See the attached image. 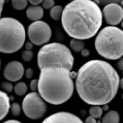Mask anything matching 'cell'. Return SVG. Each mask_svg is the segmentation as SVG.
Here are the masks:
<instances>
[{"instance_id": "obj_1", "label": "cell", "mask_w": 123, "mask_h": 123, "mask_svg": "<svg viewBox=\"0 0 123 123\" xmlns=\"http://www.w3.org/2000/svg\"><path fill=\"white\" fill-rule=\"evenodd\" d=\"M120 77L116 68L105 60L92 59L76 72L74 86L80 98L88 105L109 104L116 97Z\"/></svg>"}, {"instance_id": "obj_2", "label": "cell", "mask_w": 123, "mask_h": 123, "mask_svg": "<svg viewBox=\"0 0 123 123\" xmlns=\"http://www.w3.org/2000/svg\"><path fill=\"white\" fill-rule=\"evenodd\" d=\"M60 20L68 36L84 41L96 35L103 24V15L92 0H72L63 7Z\"/></svg>"}, {"instance_id": "obj_3", "label": "cell", "mask_w": 123, "mask_h": 123, "mask_svg": "<svg viewBox=\"0 0 123 123\" xmlns=\"http://www.w3.org/2000/svg\"><path fill=\"white\" fill-rule=\"evenodd\" d=\"M71 70L61 66L40 68L37 91L40 96L52 105H61L71 98L74 92Z\"/></svg>"}, {"instance_id": "obj_4", "label": "cell", "mask_w": 123, "mask_h": 123, "mask_svg": "<svg viewBox=\"0 0 123 123\" xmlns=\"http://www.w3.org/2000/svg\"><path fill=\"white\" fill-rule=\"evenodd\" d=\"M95 50L101 56L117 60L123 55V31L116 26H106L96 33Z\"/></svg>"}, {"instance_id": "obj_5", "label": "cell", "mask_w": 123, "mask_h": 123, "mask_svg": "<svg viewBox=\"0 0 123 123\" xmlns=\"http://www.w3.org/2000/svg\"><path fill=\"white\" fill-rule=\"evenodd\" d=\"M26 31L23 24L15 18H0V52L13 54L24 45Z\"/></svg>"}, {"instance_id": "obj_6", "label": "cell", "mask_w": 123, "mask_h": 123, "mask_svg": "<svg viewBox=\"0 0 123 123\" xmlns=\"http://www.w3.org/2000/svg\"><path fill=\"white\" fill-rule=\"evenodd\" d=\"M39 68L50 66H61L72 70L74 56L67 45L60 43H47L42 45L37 54Z\"/></svg>"}, {"instance_id": "obj_7", "label": "cell", "mask_w": 123, "mask_h": 123, "mask_svg": "<svg viewBox=\"0 0 123 123\" xmlns=\"http://www.w3.org/2000/svg\"><path fill=\"white\" fill-rule=\"evenodd\" d=\"M21 110L24 115L31 119H40L45 115L47 106L43 100L37 92L27 93L23 98Z\"/></svg>"}, {"instance_id": "obj_8", "label": "cell", "mask_w": 123, "mask_h": 123, "mask_svg": "<svg viewBox=\"0 0 123 123\" xmlns=\"http://www.w3.org/2000/svg\"><path fill=\"white\" fill-rule=\"evenodd\" d=\"M28 37L33 45L42 46L51 40L52 29L47 22L41 19L32 21L28 27Z\"/></svg>"}, {"instance_id": "obj_9", "label": "cell", "mask_w": 123, "mask_h": 123, "mask_svg": "<svg viewBox=\"0 0 123 123\" xmlns=\"http://www.w3.org/2000/svg\"><path fill=\"white\" fill-rule=\"evenodd\" d=\"M102 15L107 24L117 26L122 21L123 8L121 5L117 3H109L104 6Z\"/></svg>"}, {"instance_id": "obj_10", "label": "cell", "mask_w": 123, "mask_h": 123, "mask_svg": "<svg viewBox=\"0 0 123 123\" xmlns=\"http://www.w3.org/2000/svg\"><path fill=\"white\" fill-rule=\"evenodd\" d=\"M24 70V67L21 62L18 60H12L6 65L3 74L6 80L11 82H16L23 77Z\"/></svg>"}, {"instance_id": "obj_11", "label": "cell", "mask_w": 123, "mask_h": 123, "mask_svg": "<svg viewBox=\"0 0 123 123\" xmlns=\"http://www.w3.org/2000/svg\"><path fill=\"white\" fill-rule=\"evenodd\" d=\"M43 122H67V123H82V119L78 116L69 112H56L50 115L43 120Z\"/></svg>"}, {"instance_id": "obj_12", "label": "cell", "mask_w": 123, "mask_h": 123, "mask_svg": "<svg viewBox=\"0 0 123 123\" xmlns=\"http://www.w3.org/2000/svg\"><path fill=\"white\" fill-rule=\"evenodd\" d=\"M10 108V99L8 94L0 90V121L7 116Z\"/></svg>"}, {"instance_id": "obj_13", "label": "cell", "mask_w": 123, "mask_h": 123, "mask_svg": "<svg viewBox=\"0 0 123 123\" xmlns=\"http://www.w3.org/2000/svg\"><path fill=\"white\" fill-rule=\"evenodd\" d=\"M26 16L31 21H36V20H40L44 15V11L42 6H30L26 7Z\"/></svg>"}, {"instance_id": "obj_14", "label": "cell", "mask_w": 123, "mask_h": 123, "mask_svg": "<svg viewBox=\"0 0 123 123\" xmlns=\"http://www.w3.org/2000/svg\"><path fill=\"white\" fill-rule=\"evenodd\" d=\"M119 114L116 110H109L105 113L102 118L103 123H118L119 122Z\"/></svg>"}, {"instance_id": "obj_15", "label": "cell", "mask_w": 123, "mask_h": 123, "mask_svg": "<svg viewBox=\"0 0 123 123\" xmlns=\"http://www.w3.org/2000/svg\"><path fill=\"white\" fill-rule=\"evenodd\" d=\"M69 47L74 52L80 53V51H81V49H83L85 47V43L83 42V40L72 38L70 40V42H69Z\"/></svg>"}, {"instance_id": "obj_16", "label": "cell", "mask_w": 123, "mask_h": 123, "mask_svg": "<svg viewBox=\"0 0 123 123\" xmlns=\"http://www.w3.org/2000/svg\"><path fill=\"white\" fill-rule=\"evenodd\" d=\"M63 11V6L59 5H55L50 8V17L54 20H60Z\"/></svg>"}, {"instance_id": "obj_17", "label": "cell", "mask_w": 123, "mask_h": 123, "mask_svg": "<svg viewBox=\"0 0 123 123\" xmlns=\"http://www.w3.org/2000/svg\"><path fill=\"white\" fill-rule=\"evenodd\" d=\"M15 93L18 95V96H23L27 93V91H28V86L27 84L23 82V81H19V82H17L16 85H14V88H13Z\"/></svg>"}, {"instance_id": "obj_18", "label": "cell", "mask_w": 123, "mask_h": 123, "mask_svg": "<svg viewBox=\"0 0 123 123\" xmlns=\"http://www.w3.org/2000/svg\"><path fill=\"white\" fill-rule=\"evenodd\" d=\"M102 114H103V109L100 105H92L89 109V115L96 119L102 117Z\"/></svg>"}, {"instance_id": "obj_19", "label": "cell", "mask_w": 123, "mask_h": 123, "mask_svg": "<svg viewBox=\"0 0 123 123\" xmlns=\"http://www.w3.org/2000/svg\"><path fill=\"white\" fill-rule=\"evenodd\" d=\"M11 5L16 10H23L28 6V0H11Z\"/></svg>"}, {"instance_id": "obj_20", "label": "cell", "mask_w": 123, "mask_h": 123, "mask_svg": "<svg viewBox=\"0 0 123 123\" xmlns=\"http://www.w3.org/2000/svg\"><path fill=\"white\" fill-rule=\"evenodd\" d=\"M9 111L11 112V114H12L13 116L18 117L21 113V105H19L18 103H17V102H13L12 104H10Z\"/></svg>"}, {"instance_id": "obj_21", "label": "cell", "mask_w": 123, "mask_h": 123, "mask_svg": "<svg viewBox=\"0 0 123 123\" xmlns=\"http://www.w3.org/2000/svg\"><path fill=\"white\" fill-rule=\"evenodd\" d=\"M21 57L25 62H30L32 60L33 58V52L32 50H24L22 53H21Z\"/></svg>"}, {"instance_id": "obj_22", "label": "cell", "mask_w": 123, "mask_h": 123, "mask_svg": "<svg viewBox=\"0 0 123 123\" xmlns=\"http://www.w3.org/2000/svg\"><path fill=\"white\" fill-rule=\"evenodd\" d=\"M1 87H2L3 91L6 92V93L11 92L13 91V88H14V86L12 85V82H11V81H8V80L2 82V83H1Z\"/></svg>"}, {"instance_id": "obj_23", "label": "cell", "mask_w": 123, "mask_h": 123, "mask_svg": "<svg viewBox=\"0 0 123 123\" xmlns=\"http://www.w3.org/2000/svg\"><path fill=\"white\" fill-rule=\"evenodd\" d=\"M54 6H55V0H43L42 2V7L43 9H50Z\"/></svg>"}, {"instance_id": "obj_24", "label": "cell", "mask_w": 123, "mask_h": 123, "mask_svg": "<svg viewBox=\"0 0 123 123\" xmlns=\"http://www.w3.org/2000/svg\"><path fill=\"white\" fill-rule=\"evenodd\" d=\"M37 88H38V80H36V79L31 80V83H30V89L32 92H36Z\"/></svg>"}, {"instance_id": "obj_25", "label": "cell", "mask_w": 123, "mask_h": 123, "mask_svg": "<svg viewBox=\"0 0 123 123\" xmlns=\"http://www.w3.org/2000/svg\"><path fill=\"white\" fill-rule=\"evenodd\" d=\"M33 74H34V70L31 68H28L26 70H24V75L27 79H31L33 77Z\"/></svg>"}, {"instance_id": "obj_26", "label": "cell", "mask_w": 123, "mask_h": 123, "mask_svg": "<svg viewBox=\"0 0 123 123\" xmlns=\"http://www.w3.org/2000/svg\"><path fill=\"white\" fill-rule=\"evenodd\" d=\"M80 53L82 57H88V56L90 55V51H89V49L85 48V47H84L83 49H81V51H80Z\"/></svg>"}, {"instance_id": "obj_27", "label": "cell", "mask_w": 123, "mask_h": 123, "mask_svg": "<svg viewBox=\"0 0 123 123\" xmlns=\"http://www.w3.org/2000/svg\"><path fill=\"white\" fill-rule=\"evenodd\" d=\"M43 0H28V3H30L32 6H38L40 4H42Z\"/></svg>"}, {"instance_id": "obj_28", "label": "cell", "mask_w": 123, "mask_h": 123, "mask_svg": "<svg viewBox=\"0 0 123 123\" xmlns=\"http://www.w3.org/2000/svg\"><path fill=\"white\" fill-rule=\"evenodd\" d=\"M85 122H87V123H96L97 122V120H96V118H94V117H92V116H89L88 117H86Z\"/></svg>"}, {"instance_id": "obj_29", "label": "cell", "mask_w": 123, "mask_h": 123, "mask_svg": "<svg viewBox=\"0 0 123 123\" xmlns=\"http://www.w3.org/2000/svg\"><path fill=\"white\" fill-rule=\"evenodd\" d=\"M117 60H118V63H117V68H118L119 70H123V59H122V57L118 58Z\"/></svg>"}, {"instance_id": "obj_30", "label": "cell", "mask_w": 123, "mask_h": 123, "mask_svg": "<svg viewBox=\"0 0 123 123\" xmlns=\"http://www.w3.org/2000/svg\"><path fill=\"white\" fill-rule=\"evenodd\" d=\"M25 48L27 50H31L33 48V43H31V42H27V43H25Z\"/></svg>"}, {"instance_id": "obj_31", "label": "cell", "mask_w": 123, "mask_h": 123, "mask_svg": "<svg viewBox=\"0 0 123 123\" xmlns=\"http://www.w3.org/2000/svg\"><path fill=\"white\" fill-rule=\"evenodd\" d=\"M5 4V0H0V18H1V14L3 11V6Z\"/></svg>"}, {"instance_id": "obj_32", "label": "cell", "mask_w": 123, "mask_h": 123, "mask_svg": "<svg viewBox=\"0 0 123 123\" xmlns=\"http://www.w3.org/2000/svg\"><path fill=\"white\" fill-rule=\"evenodd\" d=\"M5 122L8 123V122H15V123H20L19 120L18 119H7V120H5Z\"/></svg>"}, {"instance_id": "obj_33", "label": "cell", "mask_w": 123, "mask_h": 123, "mask_svg": "<svg viewBox=\"0 0 123 123\" xmlns=\"http://www.w3.org/2000/svg\"><path fill=\"white\" fill-rule=\"evenodd\" d=\"M101 106H102V109L105 111H107L108 110V104H104V105H101Z\"/></svg>"}, {"instance_id": "obj_34", "label": "cell", "mask_w": 123, "mask_h": 123, "mask_svg": "<svg viewBox=\"0 0 123 123\" xmlns=\"http://www.w3.org/2000/svg\"><path fill=\"white\" fill-rule=\"evenodd\" d=\"M0 69H1V59H0Z\"/></svg>"}, {"instance_id": "obj_35", "label": "cell", "mask_w": 123, "mask_h": 123, "mask_svg": "<svg viewBox=\"0 0 123 123\" xmlns=\"http://www.w3.org/2000/svg\"><path fill=\"white\" fill-rule=\"evenodd\" d=\"M70 1H72V0H70Z\"/></svg>"}]
</instances>
